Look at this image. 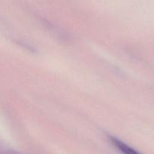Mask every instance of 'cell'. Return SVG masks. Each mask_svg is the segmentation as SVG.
I'll return each instance as SVG.
<instances>
[{"instance_id":"6da1fadb","label":"cell","mask_w":154,"mask_h":154,"mask_svg":"<svg viewBox=\"0 0 154 154\" xmlns=\"http://www.w3.org/2000/svg\"><path fill=\"white\" fill-rule=\"evenodd\" d=\"M111 141H112V143L114 144H115L116 146H117V147H118L120 150H123L124 153H135V151H134L133 150H132V148H130V147H128L127 145H126V144H124L123 143H122L121 141H118V140H117L116 138H111Z\"/></svg>"}]
</instances>
